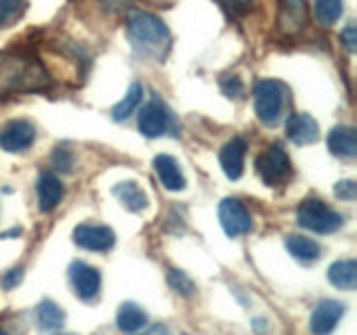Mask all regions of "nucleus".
I'll return each instance as SVG.
<instances>
[{"label": "nucleus", "mask_w": 357, "mask_h": 335, "mask_svg": "<svg viewBox=\"0 0 357 335\" xmlns=\"http://www.w3.org/2000/svg\"><path fill=\"white\" fill-rule=\"evenodd\" d=\"M128 36L137 56L148 61H163L170 52V29L165 22L148 14V11H134L128 18Z\"/></svg>", "instance_id": "nucleus-2"}, {"label": "nucleus", "mask_w": 357, "mask_h": 335, "mask_svg": "<svg viewBox=\"0 0 357 335\" xmlns=\"http://www.w3.org/2000/svg\"><path fill=\"white\" fill-rule=\"evenodd\" d=\"M112 193L123 204V208H128L132 212H141L148 208V195L139 188L137 181H121L112 188Z\"/></svg>", "instance_id": "nucleus-18"}, {"label": "nucleus", "mask_w": 357, "mask_h": 335, "mask_svg": "<svg viewBox=\"0 0 357 335\" xmlns=\"http://www.w3.org/2000/svg\"><path fill=\"white\" fill-rule=\"evenodd\" d=\"M145 324H148V315H145V311L139 304H134V302L121 304V308L116 313V327L123 333H137L145 327Z\"/></svg>", "instance_id": "nucleus-21"}, {"label": "nucleus", "mask_w": 357, "mask_h": 335, "mask_svg": "<svg viewBox=\"0 0 357 335\" xmlns=\"http://www.w3.org/2000/svg\"><path fill=\"white\" fill-rule=\"evenodd\" d=\"M154 172L159 177V181L165 190H183L185 188V177L181 172V168H178L176 159L170 154H159L154 156Z\"/></svg>", "instance_id": "nucleus-15"}, {"label": "nucleus", "mask_w": 357, "mask_h": 335, "mask_svg": "<svg viewBox=\"0 0 357 335\" xmlns=\"http://www.w3.org/2000/svg\"><path fill=\"white\" fill-rule=\"evenodd\" d=\"M36 190H38V206H40L43 212L54 210L56 206L61 204V199H63V195H65L63 184L59 181V177H54V174H50V172L40 174Z\"/></svg>", "instance_id": "nucleus-16"}, {"label": "nucleus", "mask_w": 357, "mask_h": 335, "mask_svg": "<svg viewBox=\"0 0 357 335\" xmlns=\"http://www.w3.org/2000/svg\"><path fill=\"white\" fill-rule=\"evenodd\" d=\"M328 150L335 156H342V159H353L357 154V137L355 130L349 126H340L333 128L328 134Z\"/></svg>", "instance_id": "nucleus-17"}, {"label": "nucleus", "mask_w": 357, "mask_h": 335, "mask_svg": "<svg viewBox=\"0 0 357 335\" xmlns=\"http://www.w3.org/2000/svg\"><path fill=\"white\" fill-rule=\"evenodd\" d=\"M107 14H123L132 7V0H98Z\"/></svg>", "instance_id": "nucleus-30"}, {"label": "nucleus", "mask_w": 357, "mask_h": 335, "mask_svg": "<svg viewBox=\"0 0 357 335\" xmlns=\"http://www.w3.org/2000/svg\"><path fill=\"white\" fill-rule=\"evenodd\" d=\"M252 0H221V5L230 9V11H245L250 7Z\"/></svg>", "instance_id": "nucleus-33"}, {"label": "nucleus", "mask_w": 357, "mask_h": 335, "mask_svg": "<svg viewBox=\"0 0 357 335\" xmlns=\"http://www.w3.org/2000/svg\"><path fill=\"white\" fill-rule=\"evenodd\" d=\"M346 306L337 299H321L319 304L312 311L310 318V331L312 335H331L335 331V327L340 324V320L344 318Z\"/></svg>", "instance_id": "nucleus-11"}, {"label": "nucleus", "mask_w": 357, "mask_h": 335, "mask_svg": "<svg viewBox=\"0 0 357 335\" xmlns=\"http://www.w3.org/2000/svg\"><path fill=\"white\" fill-rule=\"evenodd\" d=\"M50 161L52 165L56 168V170H61V172H72L74 170V154L70 150H65V148H56L50 156Z\"/></svg>", "instance_id": "nucleus-27"}, {"label": "nucleus", "mask_w": 357, "mask_h": 335, "mask_svg": "<svg viewBox=\"0 0 357 335\" xmlns=\"http://www.w3.org/2000/svg\"><path fill=\"white\" fill-rule=\"evenodd\" d=\"M245 150H248V145H245V141L241 137H232L221 148L219 161H221V168H223V174H226L228 179H232V181L243 174Z\"/></svg>", "instance_id": "nucleus-13"}, {"label": "nucleus", "mask_w": 357, "mask_h": 335, "mask_svg": "<svg viewBox=\"0 0 357 335\" xmlns=\"http://www.w3.org/2000/svg\"><path fill=\"white\" fill-rule=\"evenodd\" d=\"M328 282L340 290H353L357 286V262L340 260L328 268Z\"/></svg>", "instance_id": "nucleus-19"}, {"label": "nucleus", "mask_w": 357, "mask_h": 335, "mask_svg": "<svg viewBox=\"0 0 357 335\" xmlns=\"http://www.w3.org/2000/svg\"><path fill=\"white\" fill-rule=\"evenodd\" d=\"M286 248L297 262L304 264H312L321 253L319 244L310 237H304V234H290V237H286Z\"/></svg>", "instance_id": "nucleus-20"}, {"label": "nucleus", "mask_w": 357, "mask_h": 335, "mask_svg": "<svg viewBox=\"0 0 357 335\" xmlns=\"http://www.w3.org/2000/svg\"><path fill=\"white\" fill-rule=\"evenodd\" d=\"M257 172H259L261 181L266 186H282L284 181H288L290 177V159L286 150L279 143L268 145V148L257 156Z\"/></svg>", "instance_id": "nucleus-5"}, {"label": "nucleus", "mask_w": 357, "mask_h": 335, "mask_svg": "<svg viewBox=\"0 0 357 335\" xmlns=\"http://www.w3.org/2000/svg\"><path fill=\"white\" fill-rule=\"evenodd\" d=\"M52 78L43 63L27 52L0 54V94L40 92L47 89Z\"/></svg>", "instance_id": "nucleus-1"}, {"label": "nucleus", "mask_w": 357, "mask_h": 335, "mask_svg": "<svg viewBox=\"0 0 357 335\" xmlns=\"http://www.w3.org/2000/svg\"><path fill=\"white\" fill-rule=\"evenodd\" d=\"M344 11V0H315V20L321 27H333Z\"/></svg>", "instance_id": "nucleus-24"}, {"label": "nucleus", "mask_w": 357, "mask_h": 335, "mask_svg": "<svg viewBox=\"0 0 357 335\" xmlns=\"http://www.w3.org/2000/svg\"><path fill=\"white\" fill-rule=\"evenodd\" d=\"M170 128H172V112L161 100H150V103L143 105L139 114V130L143 137L159 139Z\"/></svg>", "instance_id": "nucleus-7"}, {"label": "nucleus", "mask_w": 357, "mask_h": 335, "mask_svg": "<svg viewBox=\"0 0 357 335\" xmlns=\"http://www.w3.org/2000/svg\"><path fill=\"white\" fill-rule=\"evenodd\" d=\"M20 282H22V268H14V271H9L7 275H3V279H0V284L5 288H14Z\"/></svg>", "instance_id": "nucleus-31"}, {"label": "nucleus", "mask_w": 357, "mask_h": 335, "mask_svg": "<svg viewBox=\"0 0 357 335\" xmlns=\"http://www.w3.org/2000/svg\"><path fill=\"white\" fill-rule=\"evenodd\" d=\"M284 105L286 87L279 81L264 78V81L255 85V112L264 126H277L284 114Z\"/></svg>", "instance_id": "nucleus-3"}, {"label": "nucleus", "mask_w": 357, "mask_h": 335, "mask_svg": "<svg viewBox=\"0 0 357 335\" xmlns=\"http://www.w3.org/2000/svg\"><path fill=\"white\" fill-rule=\"evenodd\" d=\"M297 223L306 230L328 234L342 228L344 217L319 199H306V201H301L297 208Z\"/></svg>", "instance_id": "nucleus-4"}, {"label": "nucleus", "mask_w": 357, "mask_h": 335, "mask_svg": "<svg viewBox=\"0 0 357 335\" xmlns=\"http://www.w3.org/2000/svg\"><path fill=\"white\" fill-rule=\"evenodd\" d=\"M134 335H167V329L163 327V324H154V327H150V329H145L143 333H134Z\"/></svg>", "instance_id": "nucleus-34"}, {"label": "nucleus", "mask_w": 357, "mask_h": 335, "mask_svg": "<svg viewBox=\"0 0 357 335\" xmlns=\"http://www.w3.org/2000/svg\"><path fill=\"white\" fill-rule=\"evenodd\" d=\"M141 100H143V87L139 83H134L130 87V92L126 94V98H121L119 103L112 107V117H114V121H126L130 114H134V110L141 105Z\"/></svg>", "instance_id": "nucleus-23"}, {"label": "nucleus", "mask_w": 357, "mask_h": 335, "mask_svg": "<svg viewBox=\"0 0 357 335\" xmlns=\"http://www.w3.org/2000/svg\"><path fill=\"white\" fill-rule=\"evenodd\" d=\"M0 335H7V331H5V329H0Z\"/></svg>", "instance_id": "nucleus-35"}, {"label": "nucleus", "mask_w": 357, "mask_h": 335, "mask_svg": "<svg viewBox=\"0 0 357 335\" xmlns=\"http://www.w3.org/2000/svg\"><path fill=\"white\" fill-rule=\"evenodd\" d=\"M167 284H170L176 293H181L183 297H190V295L197 293V286H195L192 279L181 271H174V268L172 271H167Z\"/></svg>", "instance_id": "nucleus-26"}, {"label": "nucleus", "mask_w": 357, "mask_h": 335, "mask_svg": "<svg viewBox=\"0 0 357 335\" xmlns=\"http://www.w3.org/2000/svg\"><path fill=\"white\" fill-rule=\"evenodd\" d=\"M36 141V128L25 119L9 121L7 126L0 130V148L5 152H25Z\"/></svg>", "instance_id": "nucleus-9"}, {"label": "nucleus", "mask_w": 357, "mask_h": 335, "mask_svg": "<svg viewBox=\"0 0 357 335\" xmlns=\"http://www.w3.org/2000/svg\"><path fill=\"white\" fill-rule=\"evenodd\" d=\"M342 40L346 45V50L355 52V47H357V31H355V25H349V27L342 31Z\"/></svg>", "instance_id": "nucleus-32"}, {"label": "nucleus", "mask_w": 357, "mask_h": 335, "mask_svg": "<svg viewBox=\"0 0 357 335\" xmlns=\"http://www.w3.org/2000/svg\"><path fill=\"white\" fill-rule=\"evenodd\" d=\"M335 197H340L344 201H353L357 197V184L351 181V179H346V181H340L335 186Z\"/></svg>", "instance_id": "nucleus-29"}, {"label": "nucleus", "mask_w": 357, "mask_h": 335, "mask_svg": "<svg viewBox=\"0 0 357 335\" xmlns=\"http://www.w3.org/2000/svg\"><path fill=\"white\" fill-rule=\"evenodd\" d=\"M277 27L284 36H295L306 27V0H279Z\"/></svg>", "instance_id": "nucleus-12"}, {"label": "nucleus", "mask_w": 357, "mask_h": 335, "mask_svg": "<svg viewBox=\"0 0 357 335\" xmlns=\"http://www.w3.org/2000/svg\"><path fill=\"white\" fill-rule=\"evenodd\" d=\"M36 324L43 333H54L63 329L65 324V313L59 304H54V302L45 299L36 306Z\"/></svg>", "instance_id": "nucleus-22"}, {"label": "nucleus", "mask_w": 357, "mask_h": 335, "mask_svg": "<svg viewBox=\"0 0 357 335\" xmlns=\"http://www.w3.org/2000/svg\"><path fill=\"white\" fill-rule=\"evenodd\" d=\"M221 89L223 94L230 98H241L243 96V83L239 81L237 76H223L221 78Z\"/></svg>", "instance_id": "nucleus-28"}, {"label": "nucleus", "mask_w": 357, "mask_h": 335, "mask_svg": "<svg viewBox=\"0 0 357 335\" xmlns=\"http://www.w3.org/2000/svg\"><path fill=\"white\" fill-rule=\"evenodd\" d=\"M286 134L297 145H310L319 139V126L310 114H293L286 123Z\"/></svg>", "instance_id": "nucleus-14"}, {"label": "nucleus", "mask_w": 357, "mask_h": 335, "mask_svg": "<svg viewBox=\"0 0 357 335\" xmlns=\"http://www.w3.org/2000/svg\"><path fill=\"white\" fill-rule=\"evenodd\" d=\"M25 11V0H0V29L16 22Z\"/></svg>", "instance_id": "nucleus-25"}, {"label": "nucleus", "mask_w": 357, "mask_h": 335, "mask_svg": "<svg viewBox=\"0 0 357 335\" xmlns=\"http://www.w3.org/2000/svg\"><path fill=\"white\" fill-rule=\"evenodd\" d=\"M70 284L74 288L76 297H81L83 302L96 299L100 290V273L94 266H89L85 262H72L70 264Z\"/></svg>", "instance_id": "nucleus-10"}, {"label": "nucleus", "mask_w": 357, "mask_h": 335, "mask_svg": "<svg viewBox=\"0 0 357 335\" xmlns=\"http://www.w3.org/2000/svg\"><path fill=\"white\" fill-rule=\"evenodd\" d=\"M72 237L78 248L92 251V253H105L116 241L114 230L107 226H98V223H81V226L74 228Z\"/></svg>", "instance_id": "nucleus-8"}, {"label": "nucleus", "mask_w": 357, "mask_h": 335, "mask_svg": "<svg viewBox=\"0 0 357 335\" xmlns=\"http://www.w3.org/2000/svg\"><path fill=\"white\" fill-rule=\"evenodd\" d=\"M219 223L223 232L228 237H241V234L250 232L252 230V219H250V212L243 208V204L239 199H223L219 204Z\"/></svg>", "instance_id": "nucleus-6"}]
</instances>
